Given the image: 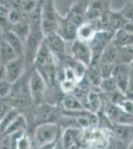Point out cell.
Returning a JSON list of instances; mask_svg holds the SVG:
<instances>
[{"label":"cell","instance_id":"cell-1","mask_svg":"<svg viewBox=\"0 0 133 149\" xmlns=\"http://www.w3.org/2000/svg\"><path fill=\"white\" fill-rule=\"evenodd\" d=\"M62 107L58 105L51 104L48 102H43L41 104L34 107L33 119L35 122V127L42 123H58L62 115Z\"/></svg>","mask_w":133,"mask_h":149},{"label":"cell","instance_id":"cell-2","mask_svg":"<svg viewBox=\"0 0 133 149\" xmlns=\"http://www.w3.org/2000/svg\"><path fill=\"white\" fill-rule=\"evenodd\" d=\"M29 91L32 97L34 107L45 102L46 93L48 91V85L39 72L35 68H32L30 71L29 77Z\"/></svg>","mask_w":133,"mask_h":149},{"label":"cell","instance_id":"cell-3","mask_svg":"<svg viewBox=\"0 0 133 149\" xmlns=\"http://www.w3.org/2000/svg\"><path fill=\"white\" fill-rule=\"evenodd\" d=\"M60 129L61 127L58 123L39 124L34 128V139L39 146L48 142H52L61 137Z\"/></svg>","mask_w":133,"mask_h":149},{"label":"cell","instance_id":"cell-4","mask_svg":"<svg viewBox=\"0 0 133 149\" xmlns=\"http://www.w3.org/2000/svg\"><path fill=\"white\" fill-rule=\"evenodd\" d=\"M114 33L105 30H100L94 35L93 39L88 43L93 53V62L91 63H100V57L107 45L112 41Z\"/></svg>","mask_w":133,"mask_h":149},{"label":"cell","instance_id":"cell-5","mask_svg":"<svg viewBox=\"0 0 133 149\" xmlns=\"http://www.w3.org/2000/svg\"><path fill=\"white\" fill-rule=\"evenodd\" d=\"M44 42L57 62H63L69 56L67 53V42L57 32L46 36Z\"/></svg>","mask_w":133,"mask_h":149},{"label":"cell","instance_id":"cell-6","mask_svg":"<svg viewBox=\"0 0 133 149\" xmlns=\"http://www.w3.org/2000/svg\"><path fill=\"white\" fill-rule=\"evenodd\" d=\"M70 51H71L70 56L72 59L78 61L79 63L84 65L86 68L91 66V62H93V53H91L88 43L81 42L78 39L72 41L71 43Z\"/></svg>","mask_w":133,"mask_h":149},{"label":"cell","instance_id":"cell-7","mask_svg":"<svg viewBox=\"0 0 133 149\" xmlns=\"http://www.w3.org/2000/svg\"><path fill=\"white\" fill-rule=\"evenodd\" d=\"M88 3L89 0H77L74 4H72L66 15H64L65 18L79 27L84 22H86Z\"/></svg>","mask_w":133,"mask_h":149},{"label":"cell","instance_id":"cell-8","mask_svg":"<svg viewBox=\"0 0 133 149\" xmlns=\"http://www.w3.org/2000/svg\"><path fill=\"white\" fill-rule=\"evenodd\" d=\"M6 68V79L11 84H14L19 79H21L28 71V67L26 64L25 58L18 57L15 60L9 62L5 65Z\"/></svg>","mask_w":133,"mask_h":149},{"label":"cell","instance_id":"cell-9","mask_svg":"<svg viewBox=\"0 0 133 149\" xmlns=\"http://www.w3.org/2000/svg\"><path fill=\"white\" fill-rule=\"evenodd\" d=\"M132 69L130 64H117L115 65L114 72H113V79L115 80L117 88L121 91L123 93H126L128 85H129L130 78H131Z\"/></svg>","mask_w":133,"mask_h":149},{"label":"cell","instance_id":"cell-10","mask_svg":"<svg viewBox=\"0 0 133 149\" xmlns=\"http://www.w3.org/2000/svg\"><path fill=\"white\" fill-rule=\"evenodd\" d=\"M56 32L61 36L67 43H72V41L77 40L78 26L65 18V16H62L59 14V16H58L57 31Z\"/></svg>","mask_w":133,"mask_h":149},{"label":"cell","instance_id":"cell-11","mask_svg":"<svg viewBox=\"0 0 133 149\" xmlns=\"http://www.w3.org/2000/svg\"><path fill=\"white\" fill-rule=\"evenodd\" d=\"M108 9H110V0H89L86 21L98 20Z\"/></svg>","mask_w":133,"mask_h":149},{"label":"cell","instance_id":"cell-12","mask_svg":"<svg viewBox=\"0 0 133 149\" xmlns=\"http://www.w3.org/2000/svg\"><path fill=\"white\" fill-rule=\"evenodd\" d=\"M121 61V55H120V47L116 46L111 41L105 50L103 51L100 57V63H109V64H120Z\"/></svg>","mask_w":133,"mask_h":149},{"label":"cell","instance_id":"cell-13","mask_svg":"<svg viewBox=\"0 0 133 149\" xmlns=\"http://www.w3.org/2000/svg\"><path fill=\"white\" fill-rule=\"evenodd\" d=\"M95 24L91 21H86L81 25L78 27V32H77V39L81 41V42L89 43L93 39L94 35L97 32Z\"/></svg>","mask_w":133,"mask_h":149},{"label":"cell","instance_id":"cell-14","mask_svg":"<svg viewBox=\"0 0 133 149\" xmlns=\"http://www.w3.org/2000/svg\"><path fill=\"white\" fill-rule=\"evenodd\" d=\"M29 127V120L24 113H19L18 116L12 121V123L7 127V129L4 131L3 135H12L15 133H21L26 132Z\"/></svg>","mask_w":133,"mask_h":149},{"label":"cell","instance_id":"cell-15","mask_svg":"<svg viewBox=\"0 0 133 149\" xmlns=\"http://www.w3.org/2000/svg\"><path fill=\"white\" fill-rule=\"evenodd\" d=\"M1 37L13 48L18 57L25 58V43L18 37L13 31H8L3 34H1Z\"/></svg>","mask_w":133,"mask_h":149},{"label":"cell","instance_id":"cell-16","mask_svg":"<svg viewBox=\"0 0 133 149\" xmlns=\"http://www.w3.org/2000/svg\"><path fill=\"white\" fill-rule=\"evenodd\" d=\"M61 107L69 111H79V110H88L84 107L83 102L79 100L74 93L64 95L61 100Z\"/></svg>","mask_w":133,"mask_h":149},{"label":"cell","instance_id":"cell-17","mask_svg":"<svg viewBox=\"0 0 133 149\" xmlns=\"http://www.w3.org/2000/svg\"><path fill=\"white\" fill-rule=\"evenodd\" d=\"M16 58H18V55L14 49L0 36V64L5 66Z\"/></svg>","mask_w":133,"mask_h":149},{"label":"cell","instance_id":"cell-18","mask_svg":"<svg viewBox=\"0 0 133 149\" xmlns=\"http://www.w3.org/2000/svg\"><path fill=\"white\" fill-rule=\"evenodd\" d=\"M112 42L120 48L131 46L133 45V34L123 30V29H120L114 33Z\"/></svg>","mask_w":133,"mask_h":149},{"label":"cell","instance_id":"cell-19","mask_svg":"<svg viewBox=\"0 0 133 149\" xmlns=\"http://www.w3.org/2000/svg\"><path fill=\"white\" fill-rule=\"evenodd\" d=\"M11 31H13L15 34L20 37V39L23 41L24 43H26L27 41V38L29 34H30V24H29L27 17L23 20L19 21L15 24L12 25Z\"/></svg>","mask_w":133,"mask_h":149},{"label":"cell","instance_id":"cell-20","mask_svg":"<svg viewBox=\"0 0 133 149\" xmlns=\"http://www.w3.org/2000/svg\"><path fill=\"white\" fill-rule=\"evenodd\" d=\"M9 10L10 8L0 3V31H1V34L8 32L12 28V24L9 20Z\"/></svg>","mask_w":133,"mask_h":149},{"label":"cell","instance_id":"cell-21","mask_svg":"<svg viewBox=\"0 0 133 149\" xmlns=\"http://www.w3.org/2000/svg\"><path fill=\"white\" fill-rule=\"evenodd\" d=\"M19 113H21L19 110H17L16 109H13V107H12V109L8 111V113L0 120V132H1L2 134H3L4 131L7 129V127L12 123V121L18 116Z\"/></svg>","mask_w":133,"mask_h":149},{"label":"cell","instance_id":"cell-22","mask_svg":"<svg viewBox=\"0 0 133 149\" xmlns=\"http://www.w3.org/2000/svg\"><path fill=\"white\" fill-rule=\"evenodd\" d=\"M33 141L27 132L21 134L16 140L15 149H32Z\"/></svg>","mask_w":133,"mask_h":149},{"label":"cell","instance_id":"cell-23","mask_svg":"<svg viewBox=\"0 0 133 149\" xmlns=\"http://www.w3.org/2000/svg\"><path fill=\"white\" fill-rule=\"evenodd\" d=\"M98 88H100V92L103 93H108L111 92H114L115 90H118L116 83H115V80L113 79V77L107 78V79H102Z\"/></svg>","mask_w":133,"mask_h":149},{"label":"cell","instance_id":"cell-24","mask_svg":"<svg viewBox=\"0 0 133 149\" xmlns=\"http://www.w3.org/2000/svg\"><path fill=\"white\" fill-rule=\"evenodd\" d=\"M77 85H78V84H77L76 81L67 80V79H62V80L60 81V90H61V92L64 93V95L72 93L76 91Z\"/></svg>","mask_w":133,"mask_h":149},{"label":"cell","instance_id":"cell-25","mask_svg":"<svg viewBox=\"0 0 133 149\" xmlns=\"http://www.w3.org/2000/svg\"><path fill=\"white\" fill-rule=\"evenodd\" d=\"M115 65L109 64V63H100V74L102 79L111 78L113 76V72H114Z\"/></svg>","mask_w":133,"mask_h":149},{"label":"cell","instance_id":"cell-26","mask_svg":"<svg viewBox=\"0 0 133 149\" xmlns=\"http://www.w3.org/2000/svg\"><path fill=\"white\" fill-rule=\"evenodd\" d=\"M12 90V84L8 80L0 81V100H5L9 97Z\"/></svg>","mask_w":133,"mask_h":149},{"label":"cell","instance_id":"cell-27","mask_svg":"<svg viewBox=\"0 0 133 149\" xmlns=\"http://www.w3.org/2000/svg\"><path fill=\"white\" fill-rule=\"evenodd\" d=\"M120 12H121L123 17L125 18V20L129 21V22H133V2L132 1L125 4V5L120 9Z\"/></svg>","mask_w":133,"mask_h":149},{"label":"cell","instance_id":"cell-28","mask_svg":"<svg viewBox=\"0 0 133 149\" xmlns=\"http://www.w3.org/2000/svg\"><path fill=\"white\" fill-rule=\"evenodd\" d=\"M119 107H121L125 112L133 115V100H129V98L126 97L121 103H120Z\"/></svg>","mask_w":133,"mask_h":149},{"label":"cell","instance_id":"cell-29","mask_svg":"<svg viewBox=\"0 0 133 149\" xmlns=\"http://www.w3.org/2000/svg\"><path fill=\"white\" fill-rule=\"evenodd\" d=\"M12 109V107L4 100H0V120L8 113V111Z\"/></svg>","mask_w":133,"mask_h":149},{"label":"cell","instance_id":"cell-30","mask_svg":"<svg viewBox=\"0 0 133 149\" xmlns=\"http://www.w3.org/2000/svg\"><path fill=\"white\" fill-rule=\"evenodd\" d=\"M60 138L57 139V140H55V141H52V142H48V143L43 144V145L39 146V149H56L60 144V142H59Z\"/></svg>","mask_w":133,"mask_h":149},{"label":"cell","instance_id":"cell-31","mask_svg":"<svg viewBox=\"0 0 133 149\" xmlns=\"http://www.w3.org/2000/svg\"><path fill=\"white\" fill-rule=\"evenodd\" d=\"M125 95H126L127 98L133 100V70H132V74H131V78H130L129 85H128L127 91H126V93H125Z\"/></svg>","mask_w":133,"mask_h":149},{"label":"cell","instance_id":"cell-32","mask_svg":"<svg viewBox=\"0 0 133 149\" xmlns=\"http://www.w3.org/2000/svg\"><path fill=\"white\" fill-rule=\"evenodd\" d=\"M7 80L6 79V68L4 65L0 64V81Z\"/></svg>","mask_w":133,"mask_h":149},{"label":"cell","instance_id":"cell-33","mask_svg":"<svg viewBox=\"0 0 133 149\" xmlns=\"http://www.w3.org/2000/svg\"><path fill=\"white\" fill-rule=\"evenodd\" d=\"M122 29L133 34V22H129V21H127V22L124 24V26L122 27Z\"/></svg>","mask_w":133,"mask_h":149},{"label":"cell","instance_id":"cell-34","mask_svg":"<svg viewBox=\"0 0 133 149\" xmlns=\"http://www.w3.org/2000/svg\"><path fill=\"white\" fill-rule=\"evenodd\" d=\"M126 149H133V140L129 143V145L127 146V148H126Z\"/></svg>","mask_w":133,"mask_h":149},{"label":"cell","instance_id":"cell-35","mask_svg":"<svg viewBox=\"0 0 133 149\" xmlns=\"http://www.w3.org/2000/svg\"><path fill=\"white\" fill-rule=\"evenodd\" d=\"M91 149H107L105 147H95V146H91Z\"/></svg>","mask_w":133,"mask_h":149},{"label":"cell","instance_id":"cell-36","mask_svg":"<svg viewBox=\"0 0 133 149\" xmlns=\"http://www.w3.org/2000/svg\"><path fill=\"white\" fill-rule=\"evenodd\" d=\"M81 149H91V146H84V147H81Z\"/></svg>","mask_w":133,"mask_h":149},{"label":"cell","instance_id":"cell-37","mask_svg":"<svg viewBox=\"0 0 133 149\" xmlns=\"http://www.w3.org/2000/svg\"><path fill=\"white\" fill-rule=\"evenodd\" d=\"M130 66H131V69L133 70V61L131 62V63H130Z\"/></svg>","mask_w":133,"mask_h":149},{"label":"cell","instance_id":"cell-38","mask_svg":"<svg viewBox=\"0 0 133 149\" xmlns=\"http://www.w3.org/2000/svg\"><path fill=\"white\" fill-rule=\"evenodd\" d=\"M6 1H8V0H6Z\"/></svg>","mask_w":133,"mask_h":149},{"label":"cell","instance_id":"cell-39","mask_svg":"<svg viewBox=\"0 0 133 149\" xmlns=\"http://www.w3.org/2000/svg\"><path fill=\"white\" fill-rule=\"evenodd\" d=\"M132 2H133V0H132Z\"/></svg>","mask_w":133,"mask_h":149}]
</instances>
